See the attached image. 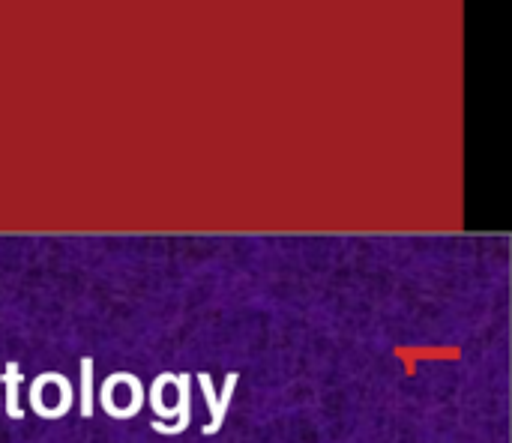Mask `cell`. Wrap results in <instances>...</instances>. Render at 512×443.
<instances>
[{
  "instance_id": "cell-1",
  "label": "cell",
  "mask_w": 512,
  "mask_h": 443,
  "mask_svg": "<svg viewBox=\"0 0 512 443\" xmlns=\"http://www.w3.org/2000/svg\"><path fill=\"white\" fill-rule=\"evenodd\" d=\"M195 381H198V387H201V393H204V399H207V405H210V423L204 426V435H216V432L222 429L225 417H228V408H231V399H234V390H237L240 372H228V375H225V387H222V393H216V390H213V381H210V375H207V372H198V375H195Z\"/></svg>"
},
{
  "instance_id": "cell-2",
  "label": "cell",
  "mask_w": 512,
  "mask_h": 443,
  "mask_svg": "<svg viewBox=\"0 0 512 443\" xmlns=\"http://www.w3.org/2000/svg\"><path fill=\"white\" fill-rule=\"evenodd\" d=\"M168 384H174V387L180 390V399H177V423H174V426L150 423V426H153V432H159V435H180V432H186L189 423H192V375H189V372H183V375H174V372H171V381H168Z\"/></svg>"
},
{
  "instance_id": "cell-3",
  "label": "cell",
  "mask_w": 512,
  "mask_h": 443,
  "mask_svg": "<svg viewBox=\"0 0 512 443\" xmlns=\"http://www.w3.org/2000/svg\"><path fill=\"white\" fill-rule=\"evenodd\" d=\"M3 387H6V414L12 420H24V408L18 405V387H21V369L15 360L6 363L3 369Z\"/></svg>"
},
{
  "instance_id": "cell-4",
  "label": "cell",
  "mask_w": 512,
  "mask_h": 443,
  "mask_svg": "<svg viewBox=\"0 0 512 443\" xmlns=\"http://www.w3.org/2000/svg\"><path fill=\"white\" fill-rule=\"evenodd\" d=\"M78 369H81V417H93V357H81Z\"/></svg>"
},
{
  "instance_id": "cell-5",
  "label": "cell",
  "mask_w": 512,
  "mask_h": 443,
  "mask_svg": "<svg viewBox=\"0 0 512 443\" xmlns=\"http://www.w3.org/2000/svg\"><path fill=\"white\" fill-rule=\"evenodd\" d=\"M168 381H171V372H162V375L153 381L150 396L144 399V402H150V408H153V414H156L159 420H174V417H177V408H171V411H168V408L162 405V387H165Z\"/></svg>"
}]
</instances>
